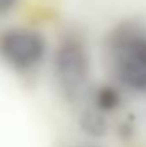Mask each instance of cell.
<instances>
[{
    "label": "cell",
    "instance_id": "obj_1",
    "mask_svg": "<svg viewBox=\"0 0 146 147\" xmlns=\"http://www.w3.org/2000/svg\"><path fill=\"white\" fill-rule=\"evenodd\" d=\"M115 72L131 89H146V36L131 29L119 31L112 43Z\"/></svg>",
    "mask_w": 146,
    "mask_h": 147
},
{
    "label": "cell",
    "instance_id": "obj_5",
    "mask_svg": "<svg viewBox=\"0 0 146 147\" xmlns=\"http://www.w3.org/2000/svg\"><path fill=\"white\" fill-rule=\"evenodd\" d=\"M120 101V96L119 92L110 87V86H103L100 87V91L96 92V106L100 111H108V110H113Z\"/></svg>",
    "mask_w": 146,
    "mask_h": 147
},
{
    "label": "cell",
    "instance_id": "obj_4",
    "mask_svg": "<svg viewBox=\"0 0 146 147\" xmlns=\"http://www.w3.org/2000/svg\"><path fill=\"white\" fill-rule=\"evenodd\" d=\"M81 127L86 134L100 137L107 134V121L102 115V111H86L81 118Z\"/></svg>",
    "mask_w": 146,
    "mask_h": 147
},
{
    "label": "cell",
    "instance_id": "obj_2",
    "mask_svg": "<svg viewBox=\"0 0 146 147\" xmlns=\"http://www.w3.org/2000/svg\"><path fill=\"white\" fill-rule=\"evenodd\" d=\"M89 62L84 48L72 39L64 41L55 53V75L65 98L77 99L88 82Z\"/></svg>",
    "mask_w": 146,
    "mask_h": 147
},
{
    "label": "cell",
    "instance_id": "obj_3",
    "mask_svg": "<svg viewBox=\"0 0 146 147\" xmlns=\"http://www.w3.org/2000/svg\"><path fill=\"white\" fill-rule=\"evenodd\" d=\"M0 51L9 63L26 69L40 62L45 51V41L33 31H9L0 39Z\"/></svg>",
    "mask_w": 146,
    "mask_h": 147
},
{
    "label": "cell",
    "instance_id": "obj_6",
    "mask_svg": "<svg viewBox=\"0 0 146 147\" xmlns=\"http://www.w3.org/2000/svg\"><path fill=\"white\" fill-rule=\"evenodd\" d=\"M17 0H0V14H5L9 12L14 5H16Z\"/></svg>",
    "mask_w": 146,
    "mask_h": 147
}]
</instances>
